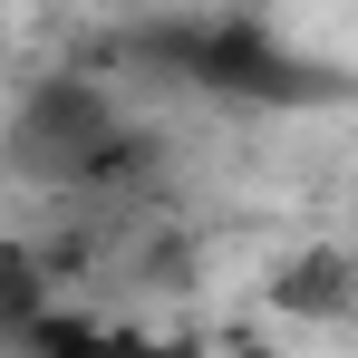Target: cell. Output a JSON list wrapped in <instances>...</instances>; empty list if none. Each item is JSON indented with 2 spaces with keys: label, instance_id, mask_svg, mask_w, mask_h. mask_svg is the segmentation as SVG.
<instances>
[{
  "label": "cell",
  "instance_id": "obj_2",
  "mask_svg": "<svg viewBox=\"0 0 358 358\" xmlns=\"http://www.w3.org/2000/svg\"><path fill=\"white\" fill-rule=\"evenodd\" d=\"M271 300L291 310V320H339L358 300V271H349V252H300V262H281V281H271Z\"/></svg>",
  "mask_w": 358,
  "mask_h": 358
},
{
  "label": "cell",
  "instance_id": "obj_4",
  "mask_svg": "<svg viewBox=\"0 0 358 358\" xmlns=\"http://www.w3.org/2000/svg\"><path fill=\"white\" fill-rule=\"evenodd\" d=\"M0 68H10V29H0Z\"/></svg>",
  "mask_w": 358,
  "mask_h": 358
},
{
  "label": "cell",
  "instance_id": "obj_1",
  "mask_svg": "<svg viewBox=\"0 0 358 358\" xmlns=\"http://www.w3.org/2000/svg\"><path fill=\"white\" fill-rule=\"evenodd\" d=\"M126 136V107L107 78H78V68H59V78H39L29 97H20V117H10V155H20V175L39 184H87V165L107 155Z\"/></svg>",
  "mask_w": 358,
  "mask_h": 358
},
{
  "label": "cell",
  "instance_id": "obj_3",
  "mask_svg": "<svg viewBox=\"0 0 358 358\" xmlns=\"http://www.w3.org/2000/svg\"><path fill=\"white\" fill-rule=\"evenodd\" d=\"M233 358H271V349H262V339H242V349H233Z\"/></svg>",
  "mask_w": 358,
  "mask_h": 358
}]
</instances>
